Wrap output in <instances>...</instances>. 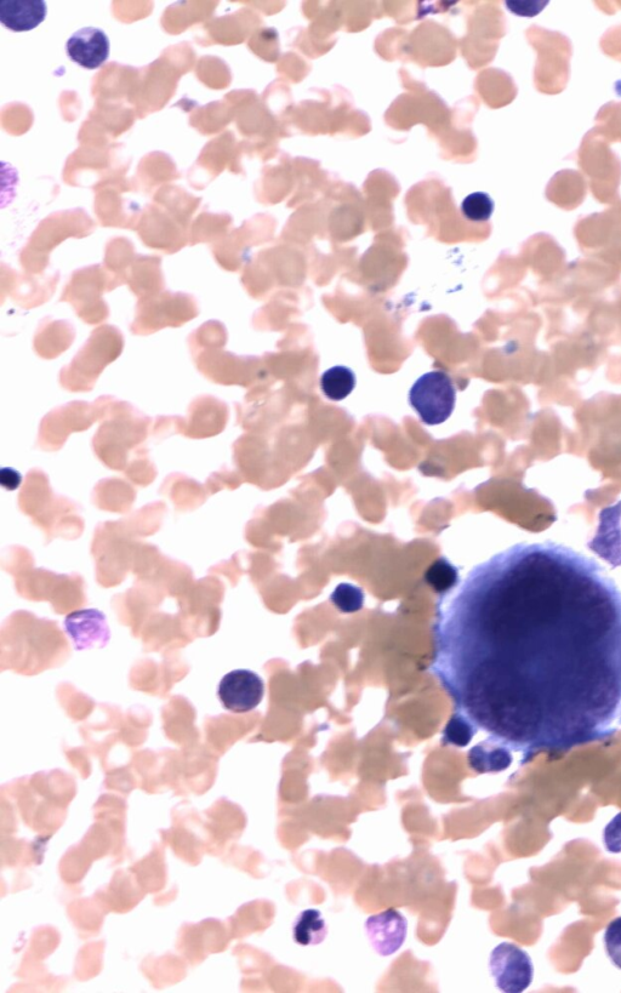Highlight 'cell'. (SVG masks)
I'll return each instance as SVG.
<instances>
[{"instance_id":"cell-9","label":"cell","mask_w":621,"mask_h":993,"mask_svg":"<svg viewBox=\"0 0 621 993\" xmlns=\"http://www.w3.org/2000/svg\"><path fill=\"white\" fill-rule=\"evenodd\" d=\"M230 419L227 403L214 396H198L188 407L182 436L191 439H208L221 435Z\"/></svg>"},{"instance_id":"cell-24","label":"cell","mask_w":621,"mask_h":993,"mask_svg":"<svg viewBox=\"0 0 621 993\" xmlns=\"http://www.w3.org/2000/svg\"><path fill=\"white\" fill-rule=\"evenodd\" d=\"M424 580L440 597L455 589L460 581L458 569L444 557L438 558L427 568Z\"/></svg>"},{"instance_id":"cell-10","label":"cell","mask_w":621,"mask_h":993,"mask_svg":"<svg viewBox=\"0 0 621 993\" xmlns=\"http://www.w3.org/2000/svg\"><path fill=\"white\" fill-rule=\"evenodd\" d=\"M218 695L227 711L247 713L261 704L265 684L253 671L235 670L221 679Z\"/></svg>"},{"instance_id":"cell-14","label":"cell","mask_w":621,"mask_h":993,"mask_svg":"<svg viewBox=\"0 0 621 993\" xmlns=\"http://www.w3.org/2000/svg\"><path fill=\"white\" fill-rule=\"evenodd\" d=\"M366 928L370 943L379 955L391 956L406 941L408 923L402 913L391 909L369 917Z\"/></svg>"},{"instance_id":"cell-31","label":"cell","mask_w":621,"mask_h":993,"mask_svg":"<svg viewBox=\"0 0 621 993\" xmlns=\"http://www.w3.org/2000/svg\"><path fill=\"white\" fill-rule=\"evenodd\" d=\"M605 945L608 957L615 967L621 969V917L608 924Z\"/></svg>"},{"instance_id":"cell-12","label":"cell","mask_w":621,"mask_h":993,"mask_svg":"<svg viewBox=\"0 0 621 993\" xmlns=\"http://www.w3.org/2000/svg\"><path fill=\"white\" fill-rule=\"evenodd\" d=\"M572 431L562 424L555 412L545 408L534 416L532 431V456L534 460L550 461L568 453Z\"/></svg>"},{"instance_id":"cell-19","label":"cell","mask_w":621,"mask_h":993,"mask_svg":"<svg viewBox=\"0 0 621 993\" xmlns=\"http://www.w3.org/2000/svg\"><path fill=\"white\" fill-rule=\"evenodd\" d=\"M56 284H58L56 278L47 279L41 283L30 281V279H27L26 282H7L3 279L2 302L4 304L5 300L10 298L24 310H33V308L47 304L53 298Z\"/></svg>"},{"instance_id":"cell-5","label":"cell","mask_w":621,"mask_h":993,"mask_svg":"<svg viewBox=\"0 0 621 993\" xmlns=\"http://www.w3.org/2000/svg\"><path fill=\"white\" fill-rule=\"evenodd\" d=\"M100 419V409L95 402L73 401L60 405L50 410L39 424L37 445L43 452H59L72 433L88 431Z\"/></svg>"},{"instance_id":"cell-16","label":"cell","mask_w":621,"mask_h":993,"mask_svg":"<svg viewBox=\"0 0 621 993\" xmlns=\"http://www.w3.org/2000/svg\"><path fill=\"white\" fill-rule=\"evenodd\" d=\"M65 629L71 636L77 650L89 649L95 646L105 647L110 641L105 615L99 610H79L67 616Z\"/></svg>"},{"instance_id":"cell-30","label":"cell","mask_w":621,"mask_h":993,"mask_svg":"<svg viewBox=\"0 0 621 993\" xmlns=\"http://www.w3.org/2000/svg\"><path fill=\"white\" fill-rule=\"evenodd\" d=\"M185 418L181 416H158L152 422L151 436L153 439H164L175 435L182 436Z\"/></svg>"},{"instance_id":"cell-33","label":"cell","mask_w":621,"mask_h":993,"mask_svg":"<svg viewBox=\"0 0 621 993\" xmlns=\"http://www.w3.org/2000/svg\"><path fill=\"white\" fill-rule=\"evenodd\" d=\"M549 2H506L512 14L520 16H535L540 14Z\"/></svg>"},{"instance_id":"cell-13","label":"cell","mask_w":621,"mask_h":993,"mask_svg":"<svg viewBox=\"0 0 621 993\" xmlns=\"http://www.w3.org/2000/svg\"><path fill=\"white\" fill-rule=\"evenodd\" d=\"M583 327L607 346L621 344V289L611 301L592 298L581 311Z\"/></svg>"},{"instance_id":"cell-28","label":"cell","mask_w":621,"mask_h":993,"mask_svg":"<svg viewBox=\"0 0 621 993\" xmlns=\"http://www.w3.org/2000/svg\"><path fill=\"white\" fill-rule=\"evenodd\" d=\"M330 601L339 612L353 614L360 612L364 607V593L360 587L343 582L335 587Z\"/></svg>"},{"instance_id":"cell-11","label":"cell","mask_w":621,"mask_h":993,"mask_svg":"<svg viewBox=\"0 0 621 993\" xmlns=\"http://www.w3.org/2000/svg\"><path fill=\"white\" fill-rule=\"evenodd\" d=\"M199 373L213 384L243 386L248 380L249 359L237 357L225 348H213L191 355Z\"/></svg>"},{"instance_id":"cell-3","label":"cell","mask_w":621,"mask_h":993,"mask_svg":"<svg viewBox=\"0 0 621 993\" xmlns=\"http://www.w3.org/2000/svg\"><path fill=\"white\" fill-rule=\"evenodd\" d=\"M123 350L124 336L115 325H101L94 329L82 350L61 369V387L73 393L93 391L101 374L122 356Z\"/></svg>"},{"instance_id":"cell-2","label":"cell","mask_w":621,"mask_h":993,"mask_svg":"<svg viewBox=\"0 0 621 993\" xmlns=\"http://www.w3.org/2000/svg\"><path fill=\"white\" fill-rule=\"evenodd\" d=\"M101 413V425L91 442L93 452L108 469L124 471L131 456L144 447L151 435L153 420L133 404L113 396L95 401Z\"/></svg>"},{"instance_id":"cell-1","label":"cell","mask_w":621,"mask_h":993,"mask_svg":"<svg viewBox=\"0 0 621 993\" xmlns=\"http://www.w3.org/2000/svg\"><path fill=\"white\" fill-rule=\"evenodd\" d=\"M429 671L489 739L563 753L621 730V592L554 542L478 564L436 604Z\"/></svg>"},{"instance_id":"cell-20","label":"cell","mask_w":621,"mask_h":993,"mask_svg":"<svg viewBox=\"0 0 621 993\" xmlns=\"http://www.w3.org/2000/svg\"><path fill=\"white\" fill-rule=\"evenodd\" d=\"M469 767L477 774L505 772L514 762L509 747L487 738L467 753Z\"/></svg>"},{"instance_id":"cell-6","label":"cell","mask_w":621,"mask_h":993,"mask_svg":"<svg viewBox=\"0 0 621 993\" xmlns=\"http://www.w3.org/2000/svg\"><path fill=\"white\" fill-rule=\"evenodd\" d=\"M119 285L122 283L118 279L105 277L98 271L77 272L66 285L60 301L68 302L85 324H100L110 317L104 294Z\"/></svg>"},{"instance_id":"cell-23","label":"cell","mask_w":621,"mask_h":993,"mask_svg":"<svg viewBox=\"0 0 621 993\" xmlns=\"http://www.w3.org/2000/svg\"><path fill=\"white\" fill-rule=\"evenodd\" d=\"M356 386V376L351 369L334 367L327 370L321 378V388L330 401L340 402L349 397Z\"/></svg>"},{"instance_id":"cell-29","label":"cell","mask_w":621,"mask_h":993,"mask_svg":"<svg viewBox=\"0 0 621 993\" xmlns=\"http://www.w3.org/2000/svg\"><path fill=\"white\" fill-rule=\"evenodd\" d=\"M124 471L125 475L133 479L134 482L150 483L155 479L157 470L155 464L150 459V455H148L146 445L131 456L127 469Z\"/></svg>"},{"instance_id":"cell-26","label":"cell","mask_w":621,"mask_h":993,"mask_svg":"<svg viewBox=\"0 0 621 993\" xmlns=\"http://www.w3.org/2000/svg\"><path fill=\"white\" fill-rule=\"evenodd\" d=\"M128 283L130 290L139 300L153 298L165 291L163 277L156 268L135 272Z\"/></svg>"},{"instance_id":"cell-17","label":"cell","mask_w":621,"mask_h":993,"mask_svg":"<svg viewBox=\"0 0 621 993\" xmlns=\"http://www.w3.org/2000/svg\"><path fill=\"white\" fill-rule=\"evenodd\" d=\"M76 339V329L64 319L44 318L33 338V350L39 358L53 361L65 353Z\"/></svg>"},{"instance_id":"cell-25","label":"cell","mask_w":621,"mask_h":993,"mask_svg":"<svg viewBox=\"0 0 621 993\" xmlns=\"http://www.w3.org/2000/svg\"><path fill=\"white\" fill-rule=\"evenodd\" d=\"M477 732L478 728L469 718L463 713L455 711L443 729L441 743L443 746L464 749L474 740Z\"/></svg>"},{"instance_id":"cell-8","label":"cell","mask_w":621,"mask_h":993,"mask_svg":"<svg viewBox=\"0 0 621 993\" xmlns=\"http://www.w3.org/2000/svg\"><path fill=\"white\" fill-rule=\"evenodd\" d=\"M489 969L498 989L507 993H520L531 986L534 968L531 957L520 947L503 943L495 947L489 958Z\"/></svg>"},{"instance_id":"cell-22","label":"cell","mask_w":621,"mask_h":993,"mask_svg":"<svg viewBox=\"0 0 621 993\" xmlns=\"http://www.w3.org/2000/svg\"><path fill=\"white\" fill-rule=\"evenodd\" d=\"M229 341V334L224 324L219 321H209L192 331L188 336L187 344L191 355L195 353L213 350V348H225Z\"/></svg>"},{"instance_id":"cell-27","label":"cell","mask_w":621,"mask_h":993,"mask_svg":"<svg viewBox=\"0 0 621 993\" xmlns=\"http://www.w3.org/2000/svg\"><path fill=\"white\" fill-rule=\"evenodd\" d=\"M495 204L486 192H474L460 205L461 213L472 222H486L492 218Z\"/></svg>"},{"instance_id":"cell-4","label":"cell","mask_w":621,"mask_h":993,"mask_svg":"<svg viewBox=\"0 0 621 993\" xmlns=\"http://www.w3.org/2000/svg\"><path fill=\"white\" fill-rule=\"evenodd\" d=\"M198 316L195 296L163 291L153 298L138 301L130 331L134 335L148 336L167 328H181Z\"/></svg>"},{"instance_id":"cell-34","label":"cell","mask_w":621,"mask_h":993,"mask_svg":"<svg viewBox=\"0 0 621 993\" xmlns=\"http://www.w3.org/2000/svg\"><path fill=\"white\" fill-rule=\"evenodd\" d=\"M607 376L609 381L621 384V356L614 357L613 361L609 363Z\"/></svg>"},{"instance_id":"cell-21","label":"cell","mask_w":621,"mask_h":993,"mask_svg":"<svg viewBox=\"0 0 621 993\" xmlns=\"http://www.w3.org/2000/svg\"><path fill=\"white\" fill-rule=\"evenodd\" d=\"M328 928L318 910H305L296 918L293 935L296 944L301 946L319 945L327 938Z\"/></svg>"},{"instance_id":"cell-18","label":"cell","mask_w":621,"mask_h":993,"mask_svg":"<svg viewBox=\"0 0 621 993\" xmlns=\"http://www.w3.org/2000/svg\"><path fill=\"white\" fill-rule=\"evenodd\" d=\"M47 16L43 0H2L0 21L13 32H28L38 27Z\"/></svg>"},{"instance_id":"cell-32","label":"cell","mask_w":621,"mask_h":993,"mask_svg":"<svg viewBox=\"0 0 621 993\" xmlns=\"http://www.w3.org/2000/svg\"><path fill=\"white\" fill-rule=\"evenodd\" d=\"M603 842L609 853H621V813L615 815L611 823L606 826Z\"/></svg>"},{"instance_id":"cell-15","label":"cell","mask_w":621,"mask_h":993,"mask_svg":"<svg viewBox=\"0 0 621 993\" xmlns=\"http://www.w3.org/2000/svg\"><path fill=\"white\" fill-rule=\"evenodd\" d=\"M66 50L73 62L88 70H96L110 57V41L99 28L85 27L68 39Z\"/></svg>"},{"instance_id":"cell-7","label":"cell","mask_w":621,"mask_h":993,"mask_svg":"<svg viewBox=\"0 0 621 993\" xmlns=\"http://www.w3.org/2000/svg\"><path fill=\"white\" fill-rule=\"evenodd\" d=\"M457 391L452 379L444 372H430L415 381L409 391V402L427 426H437L452 416Z\"/></svg>"}]
</instances>
